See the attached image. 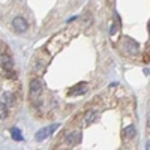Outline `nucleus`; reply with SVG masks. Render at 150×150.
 <instances>
[{
	"label": "nucleus",
	"mask_w": 150,
	"mask_h": 150,
	"mask_svg": "<svg viewBox=\"0 0 150 150\" xmlns=\"http://www.w3.org/2000/svg\"><path fill=\"white\" fill-rule=\"evenodd\" d=\"M80 140H81V132H80V131H72V132H69V134L66 135V138H65L68 147L75 146L77 143H80Z\"/></svg>",
	"instance_id": "nucleus-4"
},
{
	"label": "nucleus",
	"mask_w": 150,
	"mask_h": 150,
	"mask_svg": "<svg viewBox=\"0 0 150 150\" xmlns=\"http://www.w3.org/2000/svg\"><path fill=\"white\" fill-rule=\"evenodd\" d=\"M149 32H150V24H149Z\"/></svg>",
	"instance_id": "nucleus-17"
},
{
	"label": "nucleus",
	"mask_w": 150,
	"mask_h": 150,
	"mask_svg": "<svg viewBox=\"0 0 150 150\" xmlns=\"http://www.w3.org/2000/svg\"><path fill=\"white\" fill-rule=\"evenodd\" d=\"M6 116H8V108H6V105L2 102V104H0V120L6 119Z\"/></svg>",
	"instance_id": "nucleus-12"
},
{
	"label": "nucleus",
	"mask_w": 150,
	"mask_h": 150,
	"mask_svg": "<svg viewBox=\"0 0 150 150\" xmlns=\"http://www.w3.org/2000/svg\"><path fill=\"white\" fill-rule=\"evenodd\" d=\"M11 135L15 141H23V135H21V131L18 128H11Z\"/></svg>",
	"instance_id": "nucleus-11"
},
{
	"label": "nucleus",
	"mask_w": 150,
	"mask_h": 150,
	"mask_svg": "<svg viewBox=\"0 0 150 150\" xmlns=\"http://www.w3.org/2000/svg\"><path fill=\"white\" fill-rule=\"evenodd\" d=\"M117 29H119V26H117V24L114 23V24L111 26V29H110V33H111V35H114V33L117 32Z\"/></svg>",
	"instance_id": "nucleus-13"
},
{
	"label": "nucleus",
	"mask_w": 150,
	"mask_h": 150,
	"mask_svg": "<svg viewBox=\"0 0 150 150\" xmlns=\"http://www.w3.org/2000/svg\"><path fill=\"white\" fill-rule=\"evenodd\" d=\"M144 74H146V75H149V74H150V69H147V68H146V69H144Z\"/></svg>",
	"instance_id": "nucleus-16"
},
{
	"label": "nucleus",
	"mask_w": 150,
	"mask_h": 150,
	"mask_svg": "<svg viewBox=\"0 0 150 150\" xmlns=\"http://www.w3.org/2000/svg\"><path fill=\"white\" fill-rule=\"evenodd\" d=\"M3 51H5V44L0 42V56H3Z\"/></svg>",
	"instance_id": "nucleus-14"
},
{
	"label": "nucleus",
	"mask_w": 150,
	"mask_h": 150,
	"mask_svg": "<svg viewBox=\"0 0 150 150\" xmlns=\"http://www.w3.org/2000/svg\"><path fill=\"white\" fill-rule=\"evenodd\" d=\"M56 128H59V125H51V126H47L44 129H39L36 132V135H35V140L36 141H44L45 138H48V137L54 132Z\"/></svg>",
	"instance_id": "nucleus-2"
},
{
	"label": "nucleus",
	"mask_w": 150,
	"mask_h": 150,
	"mask_svg": "<svg viewBox=\"0 0 150 150\" xmlns=\"http://www.w3.org/2000/svg\"><path fill=\"white\" fill-rule=\"evenodd\" d=\"M2 68L5 71H12L14 69V62L9 56H2Z\"/></svg>",
	"instance_id": "nucleus-8"
},
{
	"label": "nucleus",
	"mask_w": 150,
	"mask_h": 150,
	"mask_svg": "<svg viewBox=\"0 0 150 150\" xmlns=\"http://www.w3.org/2000/svg\"><path fill=\"white\" fill-rule=\"evenodd\" d=\"M123 45H125V51H126L129 56H135L137 53H138V44H137L134 39H131V38H125Z\"/></svg>",
	"instance_id": "nucleus-3"
},
{
	"label": "nucleus",
	"mask_w": 150,
	"mask_h": 150,
	"mask_svg": "<svg viewBox=\"0 0 150 150\" xmlns=\"http://www.w3.org/2000/svg\"><path fill=\"white\" fill-rule=\"evenodd\" d=\"M2 102L8 107V105H14L15 104V96L12 92H3L2 95Z\"/></svg>",
	"instance_id": "nucleus-7"
},
{
	"label": "nucleus",
	"mask_w": 150,
	"mask_h": 150,
	"mask_svg": "<svg viewBox=\"0 0 150 150\" xmlns=\"http://www.w3.org/2000/svg\"><path fill=\"white\" fill-rule=\"evenodd\" d=\"M96 117H98V112L89 110V111L86 112V116H84V125H90V123H93V122L96 120Z\"/></svg>",
	"instance_id": "nucleus-9"
},
{
	"label": "nucleus",
	"mask_w": 150,
	"mask_h": 150,
	"mask_svg": "<svg viewBox=\"0 0 150 150\" xmlns=\"http://www.w3.org/2000/svg\"><path fill=\"white\" fill-rule=\"evenodd\" d=\"M12 27H14L15 32L23 33V32L27 30V21L24 20V18H21V17H17V18L12 20Z\"/></svg>",
	"instance_id": "nucleus-5"
},
{
	"label": "nucleus",
	"mask_w": 150,
	"mask_h": 150,
	"mask_svg": "<svg viewBox=\"0 0 150 150\" xmlns=\"http://www.w3.org/2000/svg\"><path fill=\"white\" fill-rule=\"evenodd\" d=\"M135 137V126H128V128H125L123 129V138L125 140H132Z\"/></svg>",
	"instance_id": "nucleus-10"
},
{
	"label": "nucleus",
	"mask_w": 150,
	"mask_h": 150,
	"mask_svg": "<svg viewBox=\"0 0 150 150\" xmlns=\"http://www.w3.org/2000/svg\"><path fill=\"white\" fill-rule=\"evenodd\" d=\"M146 150H150V140H149L147 144H146Z\"/></svg>",
	"instance_id": "nucleus-15"
},
{
	"label": "nucleus",
	"mask_w": 150,
	"mask_h": 150,
	"mask_svg": "<svg viewBox=\"0 0 150 150\" xmlns=\"http://www.w3.org/2000/svg\"><path fill=\"white\" fill-rule=\"evenodd\" d=\"M29 89H30V101L35 102V104H41L39 102V96L42 93V83H41V80L39 78H33L30 81Z\"/></svg>",
	"instance_id": "nucleus-1"
},
{
	"label": "nucleus",
	"mask_w": 150,
	"mask_h": 150,
	"mask_svg": "<svg viewBox=\"0 0 150 150\" xmlns=\"http://www.w3.org/2000/svg\"><path fill=\"white\" fill-rule=\"evenodd\" d=\"M87 84L86 83H78L77 86H74L72 89L69 90V95L71 96H75V95H84V93H87Z\"/></svg>",
	"instance_id": "nucleus-6"
}]
</instances>
